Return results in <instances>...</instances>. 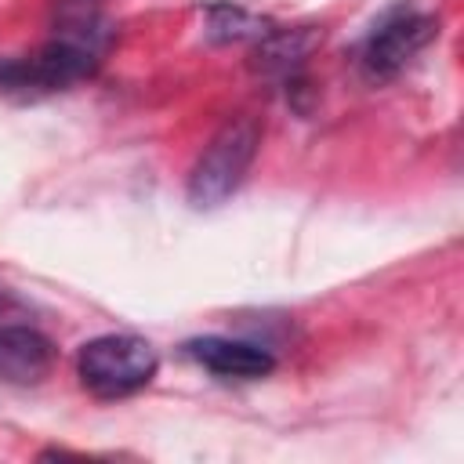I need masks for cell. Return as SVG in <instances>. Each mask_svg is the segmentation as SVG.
I'll return each instance as SVG.
<instances>
[{
	"label": "cell",
	"mask_w": 464,
	"mask_h": 464,
	"mask_svg": "<svg viewBox=\"0 0 464 464\" xmlns=\"http://www.w3.org/2000/svg\"><path fill=\"white\" fill-rule=\"evenodd\" d=\"M257 145H261V123L246 112L239 116H228L214 134L210 141L203 145L199 160L192 163V174H188V203L196 210H214L221 207L246 178L254 156H257Z\"/></svg>",
	"instance_id": "7a4b0ae2"
},
{
	"label": "cell",
	"mask_w": 464,
	"mask_h": 464,
	"mask_svg": "<svg viewBox=\"0 0 464 464\" xmlns=\"http://www.w3.org/2000/svg\"><path fill=\"white\" fill-rule=\"evenodd\" d=\"M109 40L112 25L98 14V7H65L62 25L40 51L0 58V94L40 98L69 91L72 83L91 80L98 72Z\"/></svg>",
	"instance_id": "6da1fadb"
},
{
	"label": "cell",
	"mask_w": 464,
	"mask_h": 464,
	"mask_svg": "<svg viewBox=\"0 0 464 464\" xmlns=\"http://www.w3.org/2000/svg\"><path fill=\"white\" fill-rule=\"evenodd\" d=\"M319 44H323V25H272L265 36L254 40L250 65L261 76L290 83L294 76H301L308 54Z\"/></svg>",
	"instance_id": "8992f818"
},
{
	"label": "cell",
	"mask_w": 464,
	"mask_h": 464,
	"mask_svg": "<svg viewBox=\"0 0 464 464\" xmlns=\"http://www.w3.org/2000/svg\"><path fill=\"white\" fill-rule=\"evenodd\" d=\"M54 359L58 352L51 337L40 334L36 326H25V323L0 326V381L4 384H18V388L40 384L51 373Z\"/></svg>",
	"instance_id": "52a82bcc"
},
{
	"label": "cell",
	"mask_w": 464,
	"mask_h": 464,
	"mask_svg": "<svg viewBox=\"0 0 464 464\" xmlns=\"http://www.w3.org/2000/svg\"><path fill=\"white\" fill-rule=\"evenodd\" d=\"M7 304H11V301H7V294H0V315L7 312Z\"/></svg>",
	"instance_id": "30bf717a"
},
{
	"label": "cell",
	"mask_w": 464,
	"mask_h": 464,
	"mask_svg": "<svg viewBox=\"0 0 464 464\" xmlns=\"http://www.w3.org/2000/svg\"><path fill=\"white\" fill-rule=\"evenodd\" d=\"M185 355L221 381H261L276 370V355L265 344L239 341V337H218V334L188 341Z\"/></svg>",
	"instance_id": "5b68a950"
},
{
	"label": "cell",
	"mask_w": 464,
	"mask_h": 464,
	"mask_svg": "<svg viewBox=\"0 0 464 464\" xmlns=\"http://www.w3.org/2000/svg\"><path fill=\"white\" fill-rule=\"evenodd\" d=\"M62 4H65V7H94L98 0H62Z\"/></svg>",
	"instance_id": "9c48e42d"
},
{
	"label": "cell",
	"mask_w": 464,
	"mask_h": 464,
	"mask_svg": "<svg viewBox=\"0 0 464 464\" xmlns=\"http://www.w3.org/2000/svg\"><path fill=\"white\" fill-rule=\"evenodd\" d=\"M160 370V355L145 337L102 334L76 352V377L94 399H127Z\"/></svg>",
	"instance_id": "3957f363"
},
{
	"label": "cell",
	"mask_w": 464,
	"mask_h": 464,
	"mask_svg": "<svg viewBox=\"0 0 464 464\" xmlns=\"http://www.w3.org/2000/svg\"><path fill=\"white\" fill-rule=\"evenodd\" d=\"M272 29V22L236 7V4H214L207 14V33L214 40H257Z\"/></svg>",
	"instance_id": "ba28073f"
},
{
	"label": "cell",
	"mask_w": 464,
	"mask_h": 464,
	"mask_svg": "<svg viewBox=\"0 0 464 464\" xmlns=\"http://www.w3.org/2000/svg\"><path fill=\"white\" fill-rule=\"evenodd\" d=\"M439 36V18L413 7V4H395L388 7L373 29L366 33L359 47V72L370 83H388L395 80L431 40Z\"/></svg>",
	"instance_id": "277c9868"
}]
</instances>
